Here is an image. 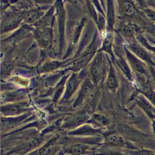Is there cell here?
I'll return each instance as SVG.
<instances>
[{
    "mask_svg": "<svg viewBox=\"0 0 155 155\" xmlns=\"http://www.w3.org/2000/svg\"><path fill=\"white\" fill-rule=\"evenodd\" d=\"M108 62L104 52L101 51H97L92 59L89 70L90 78L96 85L107 76L110 67L107 66Z\"/></svg>",
    "mask_w": 155,
    "mask_h": 155,
    "instance_id": "obj_1",
    "label": "cell"
},
{
    "mask_svg": "<svg viewBox=\"0 0 155 155\" xmlns=\"http://www.w3.org/2000/svg\"><path fill=\"white\" fill-rule=\"evenodd\" d=\"M31 107L27 101L8 102L1 104V114L2 116H15L31 112Z\"/></svg>",
    "mask_w": 155,
    "mask_h": 155,
    "instance_id": "obj_2",
    "label": "cell"
},
{
    "mask_svg": "<svg viewBox=\"0 0 155 155\" xmlns=\"http://www.w3.org/2000/svg\"><path fill=\"white\" fill-rule=\"evenodd\" d=\"M104 142L108 145L125 149V150H131L139 148L135 144L127 139L121 134L112 132L104 134L103 136Z\"/></svg>",
    "mask_w": 155,
    "mask_h": 155,
    "instance_id": "obj_3",
    "label": "cell"
},
{
    "mask_svg": "<svg viewBox=\"0 0 155 155\" xmlns=\"http://www.w3.org/2000/svg\"><path fill=\"white\" fill-rule=\"evenodd\" d=\"M23 22V12H4L1 17V34L15 30Z\"/></svg>",
    "mask_w": 155,
    "mask_h": 155,
    "instance_id": "obj_4",
    "label": "cell"
},
{
    "mask_svg": "<svg viewBox=\"0 0 155 155\" xmlns=\"http://www.w3.org/2000/svg\"><path fill=\"white\" fill-rule=\"evenodd\" d=\"M84 79V76L82 75L81 73L73 72L65 82L62 101L65 102L69 101L79 88Z\"/></svg>",
    "mask_w": 155,
    "mask_h": 155,
    "instance_id": "obj_5",
    "label": "cell"
},
{
    "mask_svg": "<svg viewBox=\"0 0 155 155\" xmlns=\"http://www.w3.org/2000/svg\"><path fill=\"white\" fill-rule=\"evenodd\" d=\"M53 6L54 7L55 13L58 19L60 45L59 51L61 53H62L65 44V25L66 13L62 0H56Z\"/></svg>",
    "mask_w": 155,
    "mask_h": 155,
    "instance_id": "obj_6",
    "label": "cell"
},
{
    "mask_svg": "<svg viewBox=\"0 0 155 155\" xmlns=\"http://www.w3.org/2000/svg\"><path fill=\"white\" fill-rule=\"evenodd\" d=\"M105 128H97L85 123L76 129L67 131V136L74 137H102L104 134Z\"/></svg>",
    "mask_w": 155,
    "mask_h": 155,
    "instance_id": "obj_7",
    "label": "cell"
},
{
    "mask_svg": "<svg viewBox=\"0 0 155 155\" xmlns=\"http://www.w3.org/2000/svg\"><path fill=\"white\" fill-rule=\"evenodd\" d=\"M125 58L131 69L137 75L148 77L149 75L148 67L144 61L137 58L125 46Z\"/></svg>",
    "mask_w": 155,
    "mask_h": 155,
    "instance_id": "obj_8",
    "label": "cell"
},
{
    "mask_svg": "<svg viewBox=\"0 0 155 155\" xmlns=\"http://www.w3.org/2000/svg\"><path fill=\"white\" fill-rule=\"evenodd\" d=\"M95 85L90 77L85 78L79 88L78 95L74 101L73 107L76 108L84 104L92 94Z\"/></svg>",
    "mask_w": 155,
    "mask_h": 155,
    "instance_id": "obj_9",
    "label": "cell"
},
{
    "mask_svg": "<svg viewBox=\"0 0 155 155\" xmlns=\"http://www.w3.org/2000/svg\"><path fill=\"white\" fill-rule=\"evenodd\" d=\"M90 116L85 113H78L65 116L61 124V127L68 131L76 129L79 126L85 124Z\"/></svg>",
    "mask_w": 155,
    "mask_h": 155,
    "instance_id": "obj_10",
    "label": "cell"
},
{
    "mask_svg": "<svg viewBox=\"0 0 155 155\" xmlns=\"http://www.w3.org/2000/svg\"><path fill=\"white\" fill-rule=\"evenodd\" d=\"M35 38L39 44L44 48L51 47L53 42V28L51 26L36 27L34 30Z\"/></svg>",
    "mask_w": 155,
    "mask_h": 155,
    "instance_id": "obj_11",
    "label": "cell"
},
{
    "mask_svg": "<svg viewBox=\"0 0 155 155\" xmlns=\"http://www.w3.org/2000/svg\"><path fill=\"white\" fill-rule=\"evenodd\" d=\"M94 145V143L89 141H73L65 145L63 148V151L68 155H83Z\"/></svg>",
    "mask_w": 155,
    "mask_h": 155,
    "instance_id": "obj_12",
    "label": "cell"
},
{
    "mask_svg": "<svg viewBox=\"0 0 155 155\" xmlns=\"http://www.w3.org/2000/svg\"><path fill=\"white\" fill-rule=\"evenodd\" d=\"M32 116V113L28 112L15 116H1V130H10L24 123Z\"/></svg>",
    "mask_w": 155,
    "mask_h": 155,
    "instance_id": "obj_13",
    "label": "cell"
},
{
    "mask_svg": "<svg viewBox=\"0 0 155 155\" xmlns=\"http://www.w3.org/2000/svg\"><path fill=\"white\" fill-rule=\"evenodd\" d=\"M125 46L134 55L147 64H148L151 66L155 65L148 51L143 47V46L136 41H129Z\"/></svg>",
    "mask_w": 155,
    "mask_h": 155,
    "instance_id": "obj_14",
    "label": "cell"
},
{
    "mask_svg": "<svg viewBox=\"0 0 155 155\" xmlns=\"http://www.w3.org/2000/svg\"><path fill=\"white\" fill-rule=\"evenodd\" d=\"M137 105L144 112L147 116L154 122L155 125V107L142 94H137L134 97Z\"/></svg>",
    "mask_w": 155,
    "mask_h": 155,
    "instance_id": "obj_15",
    "label": "cell"
},
{
    "mask_svg": "<svg viewBox=\"0 0 155 155\" xmlns=\"http://www.w3.org/2000/svg\"><path fill=\"white\" fill-rule=\"evenodd\" d=\"M116 3L119 12L122 17L132 18L138 12L133 0H116Z\"/></svg>",
    "mask_w": 155,
    "mask_h": 155,
    "instance_id": "obj_16",
    "label": "cell"
},
{
    "mask_svg": "<svg viewBox=\"0 0 155 155\" xmlns=\"http://www.w3.org/2000/svg\"><path fill=\"white\" fill-rule=\"evenodd\" d=\"M85 22V19H82L80 22H79L78 23H77L74 25V29L71 32V35L70 36L68 47L64 58H65L67 56H68V55L71 54V51L73 50V49L76 47V44L80 37L82 30L84 26Z\"/></svg>",
    "mask_w": 155,
    "mask_h": 155,
    "instance_id": "obj_17",
    "label": "cell"
},
{
    "mask_svg": "<svg viewBox=\"0 0 155 155\" xmlns=\"http://www.w3.org/2000/svg\"><path fill=\"white\" fill-rule=\"evenodd\" d=\"M86 123L97 128H105L110 124L111 119L109 116L105 114L94 113L90 116Z\"/></svg>",
    "mask_w": 155,
    "mask_h": 155,
    "instance_id": "obj_18",
    "label": "cell"
},
{
    "mask_svg": "<svg viewBox=\"0 0 155 155\" xmlns=\"http://www.w3.org/2000/svg\"><path fill=\"white\" fill-rule=\"evenodd\" d=\"M105 85L108 90L112 93H114L117 90L119 85L117 73L114 65L111 62L110 63L109 69L106 76Z\"/></svg>",
    "mask_w": 155,
    "mask_h": 155,
    "instance_id": "obj_19",
    "label": "cell"
},
{
    "mask_svg": "<svg viewBox=\"0 0 155 155\" xmlns=\"http://www.w3.org/2000/svg\"><path fill=\"white\" fill-rule=\"evenodd\" d=\"M115 34L113 31V30H107L106 33L102 38V43L101 48L98 50L101 51H103L108 54H110L112 58H114V55L113 51V46Z\"/></svg>",
    "mask_w": 155,
    "mask_h": 155,
    "instance_id": "obj_20",
    "label": "cell"
},
{
    "mask_svg": "<svg viewBox=\"0 0 155 155\" xmlns=\"http://www.w3.org/2000/svg\"><path fill=\"white\" fill-rule=\"evenodd\" d=\"M46 12L42 8H35L23 12V22L28 24H35L41 18Z\"/></svg>",
    "mask_w": 155,
    "mask_h": 155,
    "instance_id": "obj_21",
    "label": "cell"
},
{
    "mask_svg": "<svg viewBox=\"0 0 155 155\" xmlns=\"http://www.w3.org/2000/svg\"><path fill=\"white\" fill-rule=\"evenodd\" d=\"M94 55V52H88L85 54L81 56L69 64V69L71 70L74 73H78V71H81L90 61H91Z\"/></svg>",
    "mask_w": 155,
    "mask_h": 155,
    "instance_id": "obj_22",
    "label": "cell"
},
{
    "mask_svg": "<svg viewBox=\"0 0 155 155\" xmlns=\"http://www.w3.org/2000/svg\"><path fill=\"white\" fill-rule=\"evenodd\" d=\"M107 4V30H113L115 23V6L114 0H106Z\"/></svg>",
    "mask_w": 155,
    "mask_h": 155,
    "instance_id": "obj_23",
    "label": "cell"
},
{
    "mask_svg": "<svg viewBox=\"0 0 155 155\" xmlns=\"http://www.w3.org/2000/svg\"><path fill=\"white\" fill-rule=\"evenodd\" d=\"M56 137L53 138L52 139L48 141L47 143L42 145H41L38 148L35 149L34 150L30 151L27 154L25 155H47L49 154L52 150V147L54 145L55 142L57 140Z\"/></svg>",
    "mask_w": 155,
    "mask_h": 155,
    "instance_id": "obj_24",
    "label": "cell"
},
{
    "mask_svg": "<svg viewBox=\"0 0 155 155\" xmlns=\"http://www.w3.org/2000/svg\"><path fill=\"white\" fill-rule=\"evenodd\" d=\"M140 93L143 94L155 107V90L145 81H142L139 85Z\"/></svg>",
    "mask_w": 155,
    "mask_h": 155,
    "instance_id": "obj_25",
    "label": "cell"
},
{
    "mask_svg": "<svg viewBox=\"0 0 155 155\" xmlns=\"http://www.w3.org/2000/svg\"><path fill=\"white\" fill-rule=\"evenodd\" d=\"M115 62L120 70L125 75V76L130 80L133 81V74L131 73V69L126 59L125 56L116 57L115 58Z\"/></svg>",
    "mask_w": 155,
    "mask_h": 155,
    "instance_id": "obj_26",
    "label": "cell"
},
{
    "mask_svg": "<svg viewBox=\"0 0 155 155\" xmlns=\"http://www.w3.org/2000/svg\"><path fill=\"white\" fill-rule=\"evenodd\" d=\"M120 35L130 40L134 36L135 28L134 27L127 24H121L118 28V31H117Z\"/></svg>",
    "mask_w": 155,
    "mask_h": 155,
    "instance_id": "obj_27",
    "label": "cell"
},
{
    "mask_svg": "<svg viewBox=\"0 0 155 155\" xmlns=\"http://www.w3.org/2000/svg\"><path fill=\"white\" fill-rule=\"evenodd\" d=\"M64 62H61L58 61H51L45 62L42 65H41L38 71L39 73H45V72H50L53 70L58 69L60 67Z\"/></svg>",
    "mask_w": 155,
    "mask_h": 155,
    "instance_id": "obj_28",
    "label": "cell"
},
{
    "mask_svg": "<svg viewBox=\"0 0 155 155\" xmlns=\"http://www.w3.org/2000/svg\"><path fill=\"white\" fill-rule=\"evenodd\" d=\"M13 68V64L11 61H4L1 65V78L2 79L10 75Z\"/></svg>",
    "mask_w": 155,
    "mask_h": 155,
    "instance_id": "obj_29",
    "label": "cell"
},
{
    "mask_svg": "<svg viewBox=\"0 0 155 155\" xmlns=\"http://www.w3.org/2000/svg\"><path fill=\"white\" fill-rule=\"evenodd\" d=\"M124 153L130 155H155L154 150L140 148L136 150H125Z\"/></svg>",
    "mask_w": 155,
    "mask_h": 155,
    "instance_id": "obj_30",
    "label": "cell"
},
{
    "mask_svg": "<svg viewBox=\"0 0 155 155\" xmlns=\"http://www.w3.org/2000/svg\"><path fill=\"white\" fill-rule=\"evenodd\" d=\"M136 39L138 41V42L142 45H143V47H145V48H147V49L148 50H151L152 51H153L154 53H155V46H152V45H150L148 42L147 41V40L144 38V37L140 35V34H138L136 36Z\"/></svg>",
    "mask_w": 155,
    "mask_h": 155,
    "instance_id": "obj_31",
    "label": "cell"
},
{
    "mask_svg": "<svg viewBox=\"0 0 155 155\" xmlns=\"http://www.w3.org/2000/svg\"><path fill=\"white\" fill-rule=\"evenodd\" d=\"M145 16L151 21L155 22V10L151 8L146 7L143 9Z\"/></svg>",
    "mask_w": 155,
    "mask_h": 155,
    "instance_id": "obj_32",
    "label": "cell"
},
{
    "mask_svg": "<svg viewBox=\"0 0 155 155\" xmlns=\"http://www.w3.org/2000/svg\"><path fill=\"white\" fill-rule=\"evenodd\" d=\"M72 5H73L77 10H82L84 2L83 0H67Z\"/></svg>",
    "mask_w": 155,
    "mask_h": 155,
    "instance_id": "obj_33",
    "label": "cell"
},
{
    "mask_svg": "<svg viewBox=\"0 0 155 155\" xmlns=\"http://www.w3.org/2000/svg\"><path fill=\"white\" fill-rule=\"evenodd\" d=\"M16 0H1V14L4 13V10L10 5L11 4L15 2Z\"/></svg>",
    "mask_w": 155,
    "mask_h": 155,
    "instance_id": "obj_34",
    "label": "cell"
},
{
    "mask_svg": "<svg viewBox=\"0 0 155 155\" xmlns=\"http://www.w3.org/2000/svg\"><path fill=\"white\" fill-rule=\"evenodd\" d=\"M36 3L43 5H50L54 4L56 0H34Z\"/></svg>",
    "mask_w": 155,
    "mask_h": 155,
    "instance_id": "obj_35",
    "label": "cell"
},
{
    "mask_svg": "<svg viewBox=\"0 0 155 155\" xmlns=\"http://www.w3.org/2000/svg\"><path fill=\"white\" fill-rule=\"evenodd\" d=\"M100 2H101L102 7L104 12H106V10H107V8H106V7H106V0H100Z\"/></svg>",
    "mask_w": 155,
    "mask_h": 155,
    "instance_id": "obj_36",
    "label": "cell"
},
{
    "mask_svg": "<svg viewBox=\"0 0 155 155\" xmlns=\"http://www.w3.org/2000/svg\"><path fill=\"white\" fill-rule=\"evenodd\" d=\"M150 71L151 72V74L153 78V81H154V87H155V71H154L153 68V66H150Z\"/></svg>",
    "mask_w": 155,
    "mask_h": 155,
    "instance_id": "obj_37",
    "label": "cell"
},
{
    "mask_svg": "<svg viewBox=\"0 0 155 155\" xmlns=\"http://www.w3.org/2000/svg\"><path fill=\"white\" fill-rule=\"evenodd\" d=\"M148 3L150 4V5L155 7V0H148Z\"/></svg>",
    "mask_w": 155,
    "mask_h": 155,
    "instance_id": "obj_38",
    "label": "cell"
},
{
    "mask_svg": "<svg viewBox=\"0 0 155 155\" xmlns=\"http://www.w3.org/2000/svg\"><path fill=\"white\" fill-rule=\"evenodd\" d=\"M116 155H130L128 154H127L125 153H118V154H116Z\"/></svg>",
    "mask_w": 155,
    "mask_h": 155,
    "instance_id": "obj_39",
    "label": "cell"
}]
</instances>
